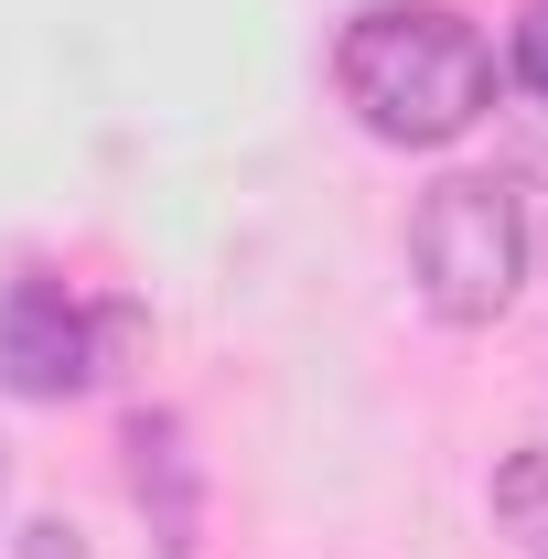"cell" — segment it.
<instances>
[{
    "mask_svg": "<svg viewBox=\"0 0 548 559\" xmlns=\"http://www.w3.org/2000/svg\"><path fill=\"white\" fill-rule=\"evenodd\" d=\"M527 259H538V237H527V205H516L505 173H441V183L419 194L409 270H419V301H430L452 334L505 323L516 290H527Z\"/></svg>",
    "mask_w": 548,
    "mask_h": 559,
    "instance_id": "2",
    "label": "cell"
},
{
    "mask_svg": "<svg viewBox=\"0 0 548 559\" xmlns=\"http://www.w3.org/2000/svg\"><path fill=\"white\" fill-rule=\"evenodd\" d=\"M538 270H548V237H538Z\"/></svg>",
    "mask_w": 548,
    "mask_h": 559,
    "instance_id": "9",
    "label": "cell"
},
{
    "mask_svg": "<svg viewBox=\"0 0 548 559\" xmlns=\"http://www.w3.org/2000/svg\"><path fill=\"white\" fill-rule=\"evenodd\" d=\"M495 527L527 559H548V452H505L495 463Z\"/></svg>",
    "mask_w": 548,
    "mask_h": 559,
    "instance_id": "5",
    "label": "cell"
},
{
    "mask_svg": "<svg viewBox=\"0 0 548 559\" xmlns=\"http://www.w3.org/2000/svg\"><path fill=\"white\" fill-rule=\"evenodd\" d=\"M0 506H11V452H0Z\"/></svg>",
    "mask_w": 548,
    "mask_h": 559,
    "instance_id": "8",
    "label": "cell"
},
{
    "mask_svg": "<svg viewBox=\"0 0 548 559\" xmlns=\"http://www.w3.org/2000/svg\"><path fill=\"white\" fill-rule=\"evenodd\" d=\"M140 301H108V312H86L65 280H11L0 290V388L11 399H33V409H55V399H86L97 377H119L140 355Z\"/></svg>",
    "mask_w": 548,
    "mask_h": 559,
    "instance_id": "3",
    "label": "cell"
},
{
    "mask_svg": "<svg viewBox=\"0 0 548 559\" xmlns=\"http://www.w3.org/2000/svg\"><path fill=\"white\" fill-rule=\"evenodd\" d=\"M505 66H516V86H527V97H548V0H527V11H516Z\"/></svg>",
    "mask_w": 548,
    "mask_h": 559,
    "instance_id": "6",
    "label": "cell"
},
{
    "mask_svg": "<svg viewBox=\"0 0 548 559\" xmlns=\"http://www.w3.org/2000/svg\"><path fill=\"white\" fill-rule=\"evenodd\" d=\"M130 495H140V516H151V538H162V559H194L205 474H194L183 419H172V409H140V419H130Z\"/></svg>",
    "mask_w": 548,
    "mask_h": 559,
    "instance_id": "4",
    "label": "cell"
},
{
    "mask_svg": "<svg viewBox=\"0 0 548 559\" xmlns=\"http://www.w3.org/2000/svg\"><path fill=\"white\" fill-rule=\"evenodd\" d=\"M11 559H86V538H75L65 516H33V527L11 538Z\"/></svg>",
    "mask_w": 548,
    "mask_h": 559,
    "instance_id": "7",
    "label": "cell"
},
{
    "mask_svg": "<svg viewBox=\"0 0 548 559\" xmlns=\"http://www.w3.org/2000/svg\"><path fill=\"white\" fill-rule=\"evenodd\" d=\"M334 86H344V108L377 140L441 151V140H463L484 108H495V55H484L474 22L441 11V0H377V11L344 22Z\"/></svg>",
    "mask_w": 548,
    "mask_h": 559,
    "instance_id": "1",
    "label": "cell"
}]
</instances>
